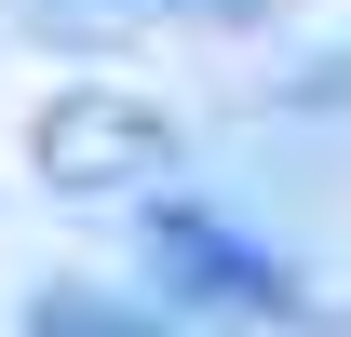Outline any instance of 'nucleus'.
I'll list each match as a JSON object with an SVG mask.
<instances>
[{
    "instance_id": "nucleus-2",
    "label": "nucleus",
    "mask_w": 351,
    "mask_h": 337,
    "mask_svg": "<svg viewBox=\"0 0 351 337\" xmlns=\"http://www.w3.org/2000/svg\"><path fill=\"white\" fill-rule=\"evenodd\" d=\"M149 270H162L176 297H203V310H284V256H257L243 229H217L203 203H176V216H149Z\"/></svg>"
},
{
    "instance_id": "nucleus-1",
    "label": "nucleus",
    "mask_w": 351,
    "mask_h": 337,
    "mask_svg": "<svg viewBox=\"0 0 351 337\" xmlns=\"http://www.w3.org/2000/svg\"><path fill=\"white\" fill-rule=\"evenodd\" d=\"M27 162H41V189H68V203H122L149 175H176V122L135 82H54L41 122H27Z\"/></svg>"
},
{
    "instance_id": "nucleus-3",
    "label": "nucleus",
    "mask_w": 351,
    "mask_h": 337,
    "mask_svg": "<svg viewBox=\"0 0 351 337\" xmlns=\"http://www.w3.org/2000/svg\"><path fill=\"white\" fill-rule=\"evenodd\" d=\"M54 41H149V27H203V14H243V0H14Z\"/></svg>"
}]
</instances>
